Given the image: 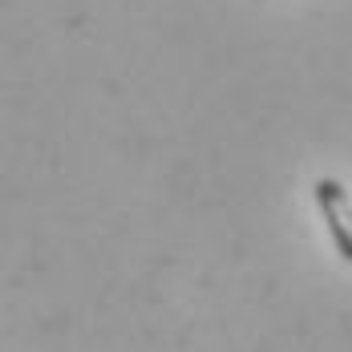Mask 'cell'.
<instances>
[{
    "label": "cell",
    "mask_w": 352,
    "mask_h": 352,
    "mask_svg": "<svg viewBox=\"0 0 352 352\" xmlns=\"http://www.w3.org/2000/svg\"><path fill=\"white\" fill-rule=\"evenodd\" d=\"M316 203L328 223V235L336 243V255L352 263V195L340 178H320L316 182Z\"/></svg>",
    "instance_id": "obj_1"
}]
</instances>
